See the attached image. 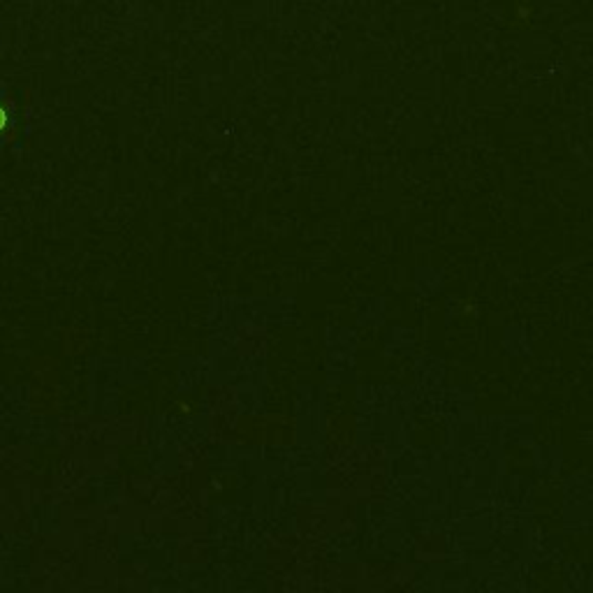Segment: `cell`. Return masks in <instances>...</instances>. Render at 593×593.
I'll return each mask as SVG.
<instances>
[{
  "label": "cell",
  "mask_w": 593,
  "mask_h": 593,
  "mask_svg": "<svg viewBox=\"0 0 593 593\" xmlns=\"http://www.w3.org/2000/svg\"><path fill=\"white\" fill-rule=\"evenodd\" d=\"M5 123H8V114H5V110L0 107V130L5 127Z\"/></svg>",
  "instance_id": "obj_1"
}]
</instances>
